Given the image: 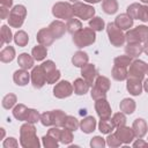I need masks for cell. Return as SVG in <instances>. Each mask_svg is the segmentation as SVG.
<instances>
[{
  "mask_svg": "<svg viewBox=\"0 0 148 148\" xmlns=\"http://www.w3.org/2000/svg\"><path fill=\"white\" fill-rule=\"evenodd\" d=\"M20 145L23 148H39L40 141L34 124L25 121L20 127Z\"/></svg>",
  "mask_w": 148,
  "mask_h": 148,
  "instance_id": "cell-1",
  "label": "cell"
},
{
  "mask_svg": "<svg viewBox=\"0 0 148 148\" xmlns=\"http://www.w3.org/2000/svg\"><path fill=\"white\" fill-rule=\"evenodd\" d=\"M95 40H96V31L90 27L82 28L81 30H79L76 34L73 35V43L79 49L89 46L94 44Z\"/></svg>",
  "mask_w": 148,
  "mask_h": 148,
  "instance_id": "cell-2",
  "label": "cell"
},
{
  "mask_svg": "<svg viewBox=\"0 0 148 148\" xmlns=\"http://www.w3.org/2000/svg\"><path fill=\"white\" fill-rule=\"evenodd\" d=\"M111 87V82L106 76L103 75H97V77L95 79L94 86L90 90V96L94 101L99 99V98H106V94L110 90Z\"/></svg>",
  "mask_w": 148,
  "mask_h": 148,
  "instance_id": "cell-3",
  "label": "cell"
},
{
  "mask_svg": "<svg viewBox=\"0 0 148 148\" xmlns=\"http://www.w3.org/2000/svg\"><path fill=\"white\" fill-rule=\"evenodd\" d=\"M27 16V8L23 5H16L10 9L8 16V24L12 28H21Z\"/></svg>",
  "mask_w": 148,
  "mask_h": 148,
  "instance_id": "cell-4",
  "label": "cell"
},
{
  "mask_svg": "<svg viewBox=\"0 0 148 148\" xmlns=\"http://www.w3.org/2000/svg\"><path fill=\"white\" fill-rule=\"evenodd\" d=\"M127 43H146L148 40V27L138 25L133 29H130L125 34Z\"/></svg>",
  "mask_w": 148,
  "mask_h": 148,
  "instance_id": "cell-5",
  "label": "cell"
},
{
  "mask_svg": "<svg viewBox=\"0 0 148 148\" xmlns=\"http://www.w3.org/2000/svg\"><path fill=\"white\" fill-rule=\"evenodd\" d=\"M106 34H108V37H109L111 45H113L116 47H120L124 45V43L126 40L124 30L118 28L114 24V22H110L106 24Z\"/></svg>",
  "mask_w": 148,
  "mask_h": 148,
  "instance_id": "cell-6",
  "label": "cell"
},
{
  "mask_svg": "<svg viewBox=\"0 0 148 148\" xmlns=\"http://www.w3.org/2000/svg\"><path fill=\"white\" fill-rule=\"evenodd\" d=\"M52 15L57 18H61V20L67 21L74 16L73 5H71L69 2H65V1L56 2L52 7Z\"/></svg>",
  "mask_w": 148,
  "mask_h": 148,
  "instance_id": "cell-7",
  "label": "cell"
},
{
  "mask_svg": "<svg viewBox=\"0 0 148 148\" xmlns=\"http://www.w3.org/2000/svg\"><path fill=\"white\" fill-rule=\"evenodd\" d=\"M73 13H74V16L79 17L80 20L87 21L95 16V8L91 5L76 1L73 3Z\"/></svg>",
  "mask_w": 148,
  "mask_h": 148,
  "instance_id": "cell-8",
  "label": "cell"
},
{
  "mask_svg": "<svg viewBox=\"0 0 148 148\" xmlns=\"http://www.w3.org/2000/svg\"><path fill=\"white\" fill-rule=\"evenodd\" d=\"M146 73H147V64L143 60L135 59L130 65L128 77L135 79V80H139V81H143Z\"/></svg>",
  "mask_w": 148,
  "mask_h": 148,
  "instance_id": "cell-9",
  "label": "cell"
},
{
  "mask_svg": "<svg viewBox=\"0 0 148 148\" xmlns=\"http://www.w3.org/2000/svg\"><path fill=\"white\" fill-rule=\"evenodd\" d=\"M42 67L45 72V75H46V82L49 84H53V83H57L60 79V71L56 67V64L52 61V60H46L42 64Z\"/></svg>",
  "mask_w": 148,
  "mask_h": 148,
  "instance_id": "cell-10",
  "label": "cell"
},
{
  "mask_svg": "<svg viewBox=\"0 0 148 148\" xmlns=\"http://www.w3.org/2000/svg\"><path fill=\"white\" fill-rule=\"evenodd\" d=\"M73 92H74L73 84L69 81H67V80H61V81L57 82L54 88H53V96L59 98V99L67 98Z\"/></svg>",
  "mask_w": 148,
  "mask_h": 148,
  "instance_id": "cell-11",
  "label": "cell"
},
{
  "mask_svg": "<svg viewBox=\"0 0 148 148\" xmlns=\"http://www.w3.org/2000/svg\"><path fill=\"white\" fill-rule=\"evenodd\" d=\"M30 81L32 83V87L36 89H40L42 87H44L45 83H47L46 75H45V72H44L42 65L32 67V71L30 73Z\"/></svg>",
  "mask_w": 148,
  "mask_h": 148,
  "instance_id": "cell-12",
  "label": "cell"
},
{
  "mask_svg": "<svg viewBox=\"0 0 148 148\" xmlns=\"http://www.w3.org/2000/svg\"><path fill=\"white\" fill-rule=\"evenodd\" d=\"M95 111L97 113V116L99 117V119H108L111 118V106L110 103L108 102L106 98H99L95 101Z\"/></svg>",
  "mask_w": 148,
  "mask_h": 148,
  "instance_id": "cell-13",
  "label": "cell"
},
{
  "mask_svg": "<svg viewBox=\"0 0 148 148\" xmlns=\"http://www.w3.org/2000/svg\"><path fill=\"white\" fill-rule=\"evenodd\" d=\"M81 75L82 77L92 87L94 82H95V79L97 77L98 75V71L96 68V66L94 64H86L84 66L81 67Z\"/></svg>",
  "mask_w": 148,
  "mask_h": 148,
  "instance_id": "cell-14",
  "label": "cell"
},
{
  "mask_svg": "<svg viewBox=\"0 0 148 148\" xmlns=\"http://www.w3.org/2000/svg\"><path fill=\"white\" fill-rule=\"evenodd\" d=\"M116 134H117V136L119 138V140H120L123 143H125V145L131 143V142L135 139V133H134L133 128H132V127H128V126H126V125L118 127V128L116 130Z\"/></svg>",
  "mask_w": 148,
  "mask_h": 148,
  "instance_id": "cell-15",
  "label": "cell"
},
{
  "mask_svg": "<svg viewBox=\"0 0 148 148\" xmlns=\"http://www.w3.org/2000/svg\"><path fill=\"white\" fill-rule=\"evenodd\" d=\"M54 36H53V34L51 32V30L49 29V27L47 28H42L40 30H38V32H37V36H36V40H37V43L38 44H40V45H44V46H50V45H52L53 44V42H54Z\"/></svg>",
  "mask_w": 148,
  "mask_h": 148,
  "instance_id": "cell-16",
  "label": "cell"
},
{
  "mask_svg": "<svg viewBox=\"0 0 148 148\" xmlns=\"http://www.w3.org/2000/svg\"><path fill=\"white\" fill-rule=\"evenodd\" d=\"M126 89H127V91L132 96H140L141 92H142V90H143L142 81L127 77L126 79Z\"/></svg>",
  "mask_w": 148,
  "mask_h": 148,
  "instance_id": "cell-17",
  "label": "cell"
},
{
  "mask_svg": "<svg viewBox=\"0 0 148 148\" xmlns=\"http://www.w3.org/2000/svg\"><path fill=\"white\" fill-rule=\"evenodd\" d=\"M49 29L51 30V32L53 34V36H54L56 39L61 38V37L65 35V32L67 31L66 24H65L62 21H60V20H54V21H52V22L49 24Z\"/></svg>",
  "mask_w": 148,
  "mask_h": 148,
  "instance_id": "cell-18",
  "label": "cell"
},
{
  "mask_svg": "<svg viewBox=\"0 0 148 148\" xmlns=\"http://www.w3.org/2000/svg\"><path fill=\"white\" fill-rule=\"evenodd\" d=\"M13 81H14L15 84H17L20 87H23V86L29 83V81H30V73L28 72V69H23V68L17 69L13 74Z\"/></svg>",
  "mask_w": 148,
  "mask_h": 148,
  "instance_id": "cell-19",
  "label": "cell"
},
{
  "mask_svg": "<svg viewBox=\"0 0 148 148\" xmlns=\"http://www.w3.org/2000/svg\"><path fill=\"white\" fill-rule=\"evenodd\" d=\"M29 112H30V108L25 106L22 103H18L13 108V117L20 121H27Z\"/></svg>",
  "mask_w": 148,
  "mask_h": 148,
  "instance_id": "cell-20",
  "label": "cell"
},
{
  "mask_svg": "<svg viewBox=\"0 0 148 148\" xmlns=\"http://www.w3.org/2000/svg\"><path fill=\"white\" fill-rule=\"evenodd\" d=\"M132 128H133V131H134V133H135V138H138V139L143 138V136L147 134V131H148L147 123H146V120L142 119V118H136V119L133 121Z\"/></svg>",
  "mask_w": 148,
  "mask_h": 148,
  "instance_id": "cell-21",
  "label": "cell"
},
{
  "mask_svg": "<svg viewBox=\"0 0 148 148\" xmlns=\"http://www.w3.org/2000/svg\"><path fill=\"white\" fill-rule=\"evenodd\" d=\"M96 126H97V123L92 116H87L80 121V128L86 134L92 133L96 130Z\"/></svg>",
  "mask_w": 148,
  "mask_h": 148,
  "instance_id": "cell-22",
  "label": "cell"
},
{
  "mask_svg": "<svg viewBox=\"0 0 148 148\" xmlns=\"http://www.w3.org/2000/svg\"><path fill=\"white\" fill-rule=\"evenodd\" d=\"M133 18L131 16H128L126 13L125 14H119L116 20H114V24L120 28L121 30H130L133 27Z\"/></svg>",
  "mask_w": 148,
  "mask_h": 148,
  "instance_id": "cell-23",
  "label": "cell"
},
{
  "mask_svg": "<svg viewBox=\"0 0 148 148\" xmlns=\"http://www.w3.org/2000/svg\"><path fill=\"white\" fill-rule=\"evenodd\" d=\"M90 84L83 79V77H77L74 80L73 82V88H74V94L76 95H86L89 89H90Z\"/></svg>",
  "mask_w": 148,
  "mask_h": 148,
  "instance_id": "cell-24",
  "label": "cell"
},
{
  "mask_svg": "<svg viewBox=\"0 0 148 148\" xmlns=\"http://www.w3.org/2000/svg\"><path fill=\"white\" fill-rule=\"evenodd\" d=\"M143 52V45L141 43H127L125 46V53L132 58H138Z\"/></svg>",
  "mask_w": 148,
  "mask_h": 148,
  "instance_id": "cell-25",
  "label": "cell"
},
{
  "mask_svg": "<svg viewBox=\"0 0 148 148\" xmlns=\"http://www.w3.org/2000/svg\"><path fill=\"white\" fill-rule=\"evenodd\" d=\"M88 61H89V56L84 51H76L72 57V64L75 67H80L81 68L82 66L88 64Z\"/></svg>",
  "mask_w": 148,
  "mask_h": 148,
  "instance_id": "cell-26",
  "label": "cell"
},
{
  "mask_svg": "<svg viewBox=\"0 0 148 148\" xmlns=\"http://www.w3.org/2000/svg\"><path fill=\"white\" fill-rule=\"evenodd\" d=\"M34 62H35L34 57L30 56V54H28V53H25V52L18 54V57H17V64L23 69H30V68H32L34 67Z\"/></svg>",
  "mask_w": 148,
  "mask_h": 148,
  "instance_id": "cell-27",
  "label": "cell"
},
{
  "mask_svg": "<svg viewBox=\"0 0 148 148\" xmlns=\"http://www.w3.org/2000/svg\"><path fill=\"white\" fill-rule=\"evenodd\" d=\"M111 75L116 81H125L128 77V69H127V67L113 65Z\"/></svg>",
  "mask_w": 148,
  "mask_h": 148,
  "instance_id": "cell-28",
  "label": "cell"
},
{
  "mask_svg": "<svg viewBox=\"0 0 148 148\" xmlns=\"http://www.w3.org/2000/svg\"><path fill=\"white\" fill-rule=\"evenodd\" d=\"M135 108H136L135 101L132 98H124V99H121V102L119 104L120 111L124 112L125 114H132L135 111Z\"/></svg>",
  "mask_w": 148,
  "mask_h": 148,
  "instance_id": "cell-29",
  "label": "cell"
},
{
  "mask_svg": "<svg viewBox=\"0 0 148 148\" xmlns=\"http://www.w3.org/2000/svg\"><path fill=\"white\" fill-rule=\"evenodd\" d=\"M16 56V52H15V49L10 45L6 46L5 49L1 50L0 52V60L1 62H5V64H8V62H12L14 60Z\"/></svg>",
  "mask_w": 148,
  "mask_h": 148,
  "instance_id": "cell-30",
  "label": "cell"
},
{
  "mask_svg": "<svg viewBox=\"0 0 148 148\" xmlns=\"http://www.w3.org/2000/svg\"><path fill=\"white\" fill-rule=\"evenodd\" d=\"M116 128L113 121L111 118H108V119H101L99 123H98V131L102 133V134H110L112 133V131Z\"/></svg>",
  "mask_w": 148,
  "mask_h": 148,
  "instance_id": "cell-31",
  "label": "cell"
},
{
  "mask_svg": "<svg viewBox=\"0 0 148 148\" xmlns=\"http://www.w3.org/2000/svg\"><path fill=\"white\" fill-rule=\"evenodd\" d=\"M118 1L117 0H103L102 1V9L105 14L112 15L118 12Z\"/></svg>",
  "mask_w": 148,
  "mask_h": 148,
  "instance_id": "cell-32",
  "label": "cell"
},
{
  "mask_svg": "<svg viewBox=\"0 0 148 148\" xmlns=\"http://www.w3.org/2000/svg\"><path fill=\"white\" fill-rule=\"evenodd\" d=\"M31 56H32L34 59L37 60V61L44 60V59L46 58V56H47V49H46V46L40 45V44L34 46L32 50H31Z\"/></svg>",
  "mask_w": 148,
  "mask_h": 148,
  "instance_id": "cell-33",
  "label": "cell"
},
{
  "mask_svg": "<svg viewBox=\"0 0 148 148\" xmlns=\"http://www.w3.org/2000/svg\"><path fill=\"white\" fill-rule=\"evenodd\" d=\"M1 40H0V46H3L5 44H9L13 39H14V36L12 34V30L9 29L8 25L3 24L1 25Z\"/></svg>",
  "mask_w": 148,
  "mask_h": 148,
  "instance_id": "cell-34",
  "label": "cell"
},
{
  "mask_svg": "<svg viewBox=\"0 0 148 148\" xmlns=\"http://www.w3.org/2000/svg\"><path fill=\"white\" fill-rule=\"evenodd\" d=\"M14 42H15L16 45H18L21 47L27 46L28 43H29V36L24 30H18L14 35Z\"/></svg>",
  "mask_w": 148,
  "mask_h": 148,
  "instance_id": "cell-35",
  "label": "cell"
},
{
  "mask_svg": "<svg viewBox=\"0 0 148 148\" xmlns=\"http://www.w3.org/2000/svg\"><path fill=\"white\" fill-rule=\"evenodd\" d=\"M66 28H67V31H68L71 35H74V34H76L79 30L82 29V23H81L80 20L72 17V18L67 20V22H66Z\"/></svg>",
  "mask_w": 148,
  "mask_h": 148,
  "instance_id": "cell-36",
  "label": "cell"
},
{
  "mask_svg": "<svg viewBox=\"0 0 148 148\" xmlns=\"http://www.w3.org/2000/svg\"><path fill=\"white\" fill-rule=\"evenodd\" d=\"M66 113L62 110H52V120H53V126L57 127H62L64 121L66 118Z\"/></svg>",
  "mask_w": 148,
  "mask_h": 148,
  "instance_id": "cell-37",
  "label": "cell"
},
{
  "mask_svg": "<svg viewBox=\"0 0 148 148\" xmlns=\"http://www.w3.org/2000/svg\"><path fill=\"white\" fill-rule=\"evenodd\" d=\"M16 102H17V97H16V95L9 92V94H7V95L2 98L1 104H2V108H3V109L9 110V109H13V108L16 105Z\"/></svg>",
  "mask_w": 148,
  "mask_h": 148,
  "instance_id": "cell-38",
  "label": "cell"
},
{
  "mask_svg": "<svg viewBox=\"0 0 148 148\" xmlns=\"http://www.w3.org/2000/svg\"><path fill=\"white\" fill-rule=\"evenodd\" d=\"M64 128H67V130H71L73 132H75L79 127H80V123L79 120L74 117V116H69L67 114L66 118H65V121H64Z\"/></svg>",
  "mask_w": 148,
  "mask_h": 148,
  "instance_id": "cell-39",
  "label": "cell"
},
{
  "mask_svg": "<svg viewBox=\"0 0 148 148\" xmlns=\"http://www.w3.org/2000/svg\"><path fill=\"white\" fill-rule=\"evenodd\" d=\"M89 27L92 28L95 31H102L105 28V22L99 16H94L89 20Z\"/></svg>",
  "mask_w": 148,
  "mask_h": 148,
  "instance_id": "cell-40",
  "label": "cell"
},
{
  "mask_svg": "<svg viewBox=\"0 0 148 148\" xmlns=\"http://www.w3.org/2000/svg\"><path fill=\"white\" fill-rule=\"evenodd\" d=\"M42 143L45 148H58L59 147V141L51 136L50 134H45L42 138Z\"/></svg>",
  "mask_w": 148,
  "mask_h": 148,
  "instance_id": "cell-41",
  "label": "cell"
},
{
  "mask_svg": "<svg viewBox=\"0 0 148 148\" xmlns=\"http://www.w3.org/2000/svg\"><path fill=\"white\" fill-rule=\"evenodd\" d=\"M133 61V58L127 56V54H124V56H118L114 58L113 60V64L117 65V66H123V67H128Z\"/></svg>",
  "mask_w": 148,
  "mask_h": 148,
  "instance_id": "cell-42",
  "label": "cell"
},
{
  "mask_svg": "<svg viewBox=\"0 0 148 148\" xmlns=\"http://www.w3.org/2000/svg\"><path fill=\"white\" fill-rule=\"evenodd\" d=\"M112 121H113V124H114V126H116V128H118V127H120V126H124V125H126V116H125V113L124 112H117V113H114L113 116H112Z\"/></svg>",
  "mask_w": 148,
  "mask_h": 148,
  "instance_id": "cell-43",
  "label": "cell"
},
{
  "mask_svg": "<svg viewBox=\"0 0 148 148\" xmlns=\"http://www.w3.org/2000/svg\"><path fill=\"white\" fill-rule=\"evenodd\" d=\"M105 140H106V145H108L109 147H111V148L120 147V146L123 145V142L119 140V138L117 136L116 133H110V134H108V136H106Z\"/></svg>",
  "mask_w": 148,
  "mask_h": 148,
  "instance_id": "cell-44",
  "label": "cell"
},
{
  "mask_svg": "<svg viewBox=\"0 0 148 148\" xmlns=\"http://www.w3.org/2000/svg\"><path fill=\"white\" fill-rule=\"evenodd\" d=\"M74 136H73V131L64 128L61 130V138H60V142L64 145H71L73 141Z\"/></svg>",
  "mask_w": 148,
  "mask_h": 148,
  "instance_id": "cell-45",
  "label": "cell"
},
{
  "mask_svg": "<svg viewBox=\"0 0 148 148\" xmlns=\"http://www.w3.org/2000/svg\"><path fill=\"white\" fill-rule=\"evenodd\" d=\"M140 6H141V3H138V2L131 3V5L127 7V9H126V14H127L128 16H131L133 20H138V13H139Z\"/></svg>",
  "mask_w": 148,
  "mask_h": 148,
  "instance_id": "cell-46",
  "label": "cell"
},
{
  "mask_svg": "<svg viewBox=\"0 0 148 148\" xmlns=\"http://www.w3.org/2000/svg\"><path fill=\"white\" fill-rule=\"evenodd\" d=\"M105 145H106V140L99 135H96L90 140V147L91 148H104Z\"/></svg>",
  "mask_w": 148,
  "mask_h": 148,
  "instance_id": "cell-47",
  "label": "cell"
},
{
  "mask_svg": "<svg viewBox=\"0 0 148 148\" xmlns=\"http://www.w3.org/2000/svg\"><path fill=\"white\" fill-rule=\"evenodd\" d=\"M40 123L43 126H53L52 111H45L40 114Z\"/></svg>",
  "mask_w": 148,
  "mask_h": 148,
  "instance_id": "cell-48",
  "label": "cell"
},
{
  "mask_svg": "<svg viewBox=\"0 0 148 148\" xmlns=\"http://www.w3.org/2000/svg\"><path fill=\"white\" fill-rule=\"evenodd\" d=\"M138 20L142 22H148V5H141L139 13H138Z\"/></svg>",
  "mask_w": 148,
  "mask_h": 148,
  "instance_id": "cell-49",
  "label": "cell"
},
{
  "mask_svg": "<svg viewBox=\"0 0 148 148\" xmlns=\"http://www.w3.org/2000/svg\"><path fill=\"white\" fill-rule=\"evenodd\" d=\"M2 147L3 148H17L18 147V142L15 138L10 136V138H7L3 140L2 142Z\"/></svg>",
  "mask_w": 148,
  "mask_h": 148,
  "instance_id": "cell-50",
  "label": "cell"
},
{
  "mask_svg": "<svg viewBox=\"0 0 148 148\" xmlns=\"http://www.w3.org/2000/svg\"><path fill=\"white\" fill-rule=\"evenodd\" d=\"M47 134H50L51 136H53L54 139H57L60 142V138H61V130H60V127H57V126L51 127L47 131Z\"/></svg>",
  "mask_w": 148,
  "mask_h": 148,
  "instance_id": "cell-51",
  "label": "cell"
},
{
  "mask_svg": "<svg viewBox=\"0 0 148 148\" xmlns=\"http://www.w3.org/2000/svg\"><path fill=\"white\" fill-rule=\"evenodd\" d=\"M0 17H1V20H5V18H8V16H9V13H10V10H9V8H6V7H2V6H0Z\"/></svg>",
  "mask_w": 148,
  "mask_h": 148,
  "instance_id": "cell-52",
  "label": "cell"
},
{
  "mask_svg": "<svg viewBox=\"0 0 148 148\" xmlns=\"http://www.w3.org/2000/svg\"><path fill=\"white\" fill-rule=\"evenodd\" d=\"M133 147H135V148H141V147H148V141H143L142 140V138L141 139H138L136 141H134L133 142Z\"/></svg>",
  "mask_w": 148,
  "mask_h": 148,
  "instance_id": "cell-53",
  "label": "cell"
},
{
  "mask_svg": "<svg viewBox=\"0 0 148 148\" xmlns=\"http://www.w3.org/2000/svg\"><path fill=\"white\" fill-rule=\"evenodd\" d=\"M0 5L6 8H13V0H0Z\"/></svg>",
  "mask_w": 148,
  "mask_h": 148,
  "instance_id": "cell-54",
  "label": "cell"
},
{
  "mask_svg": "<svg viewBox=\"0 0 148 148\" xmlns=\"http://www.w3.org/2000/svg\"><path fill=\"white\" fill-rule=\"evenodd\" d=\"M143 90L146 91V92H148V79H146V80H143Z\"/></svg>",
  "mask_w": 148,
  "mask_h": 148,
  "instance_id": "cell-55",
  "label": "cell"
},
{
  "mask_svg": "<svg viewBox=\"0 0 148 148\" xmlns=\"http://www.w3.org/2000/svg\"><path fill=\"white\" fill-rule=\"evenodd\" d=\"M143 52L148 56V40L146 43H143Z\"/></svg>",
  "mask_w": 148,
  "mask_h": 148,
  "instance_id": "cell-56",
  "label": "cell"
},
{
  "mask_svg": "<svg viewBox=\"0 0 148 148\" xmlns=\"http://www.w3.org/2000/svg\"><path fill=\"white\" fill-rule=\"evenodd\" d=\"M83 1H86L87 3H98V2H101L103 0H83Z\"/></svg>",
  "mask_w": 148,
  "mask_h": 148,
  "instance_id": "cell-57",
  "label": "cell"
},
{
  "mask_svg": "<svg viewBox=\"0 0 148 148\" xmlns=\"http://www.w3.org/2000/svg\"><path fill=\"white\" fill-rule=\"evenodd\" d=\"M0 131H1V139H3V136H5V128H0Z\"/></svg>",
  "mask_w": 148,
  "mask_h": 148,
  "instance_id": "cell-58",
  "label": "cell"
},
{
  "mask_svg": "<svg viewBox=\"0 0 148 148\" xmlns=\"http://www.w3.org/2000/svg\"><path fill=\"white\" fill-rule=\"evenodd\" d=\"M140 1H142L143 3H148V0H140Z\"/></svg>",
  "mask_w": 148,
  "mask_h": 148,
  "instance_id": "cell-59",
  "label": "cell"
},
{
  "mask_svg": "<svg viewBox=\"0 0 148 148\" xmlns=\"http://www.w3.org/2000/svg\"><path fill=\"white\" fill-rule=\"evenodd\" d=\"M71 1H73V2H76V1H79V0H71Z\"/></svg>",
  "mask_w": 148,
  "mask_h": 148,
  "instance_id": "cell-60",
  "label": "cell"
}]
</instances>
